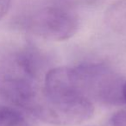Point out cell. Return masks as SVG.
Segmentation results:
<instances>
[{
  "instance_id": "obj_6",
  "label": "cell",
  "mask_w": 126,
  "mask_h": 126,
  "mask_svg": "<svg viewBox=\"0 0 126 126\" xmlns=\"http://www.w3.org/2000/svg\"><path fill=\"white\" fill-rule=\"evenodd\" d=\"M110 126H126V110H119L110 117Z\"/></svg>"
},
{
  "instance_id": "obj_1",
  "label": "cell",
  "mask_w": 126,
  "mask_h": 126,
  "mask_svg": "<svg viewBox=\"0 0 126 126\" xmlns=\"http://www.w3.org/2000/svg\"><path fill=\"white\" fill-rule=\"evenodd\" d=\"M43 60L36 50L23 48L0 59V99L35 115L42 97Z\"/></svg>"
},
{
  "instance_id": "obj_7",
  "label": "cell",
  "mask_w": 126,
  "mask_h": 126,
  "mask_svg": "<svg viewBox=\"0 0 126 126\" xmlns=\"http://www.w3.org/2000/svg\"><path fill=\"white\" fill-rule=\"evenodd\" d=\"M122 99L123 102L126 103V82H124L122 86Z\"/></svg>"
},
{
  "instance_id": "obj_4",
  "label": "cell",
  "mask_w": 126,
  "mask_h": 126,
  "mask_svg": "<svg viewBox=\"0 0 126 126\" xmlns=\"http://www.w3.org/2000/svg\"><path fill=\"white\" fill-rule=\"evenodd\" d=\"M93 113V101L82 97L56 101L42 98L34 116L42 121L54 125L73 126L89 119Z\"/></svg>"
},
{
  "instance_id": "obj_3",
  "label": "cell",
  "mask_w": 126,
  "mask_h": 126,
  "mask_svg": "<svg viewBox=\"0 0 126 126\" xmlns=\"http://www.w3.org/2000/svg\"><path fill=\"white\" fill-rule=\"evenodd\" d=\"M82 93L89 99L105 104L123 102L122 81L103 64H83L74 67Z\"/></svg>"
},
{
  "instance_id": "obj_2",
  "label": "cell",
  "mask_w": 126,
  "mask_h": 126,
  "mask_svg": "<svg viewBox=\"0 0 126 126\" xmlns=\"http://www.w3.org/2000/svg\"><path fill=\"white\" fill-rule=\"evenodd\" d=\"M25 29L48 41L71 38L79 27V16L72 0H44L27 13Z\"/></svg>"
},
{
  "instance_id": "obj_5",
  "label": "cell",
  "mask_w": 126,
  "mask_h": 126,
  "mask_svg": "<svg viewBox=\"0 0 126 126\" xmlns=\"http://www.w3.org/2000/svg\"><path fill=\"white\" fill-rule=\"evenodd\" d=\"M0 126H31L16 108L0 105Z\"/></svg>"
}]
</instances>
